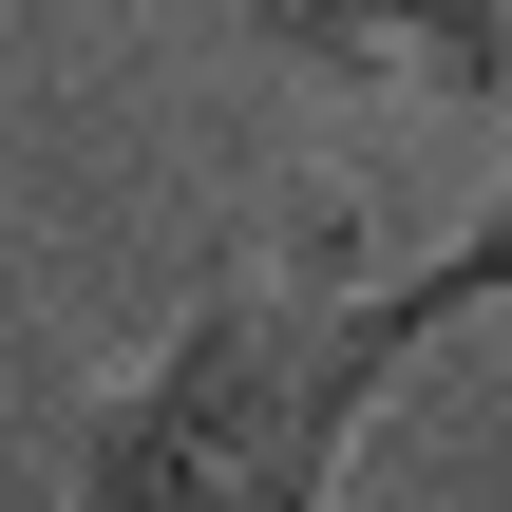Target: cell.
I'll use <instances>...</instances> for the list:
<instances>
[{
    "label": "cell",
    "mask_w": 512,
    "mask_h": 512,
    "mask_svg": "<svg viewBox=\"0 0 512 512\" xmlns=\"http://www.w3.org/2000/svg\"><path fill=\"white\" fill-rule=\"evenodd\" d=\"M418 380V342L342 285H266V266H228L190 323H171V361L133 380V399H95V437H76V475L57 494L95 512H323L342 494V456H361V418Z\"/></svg>",
    "instance_id": "6da1fadb"
},
{
    "label": "cell",
    "mask_w": 512,
    "mask_h": 512,
    "mask_svg": "<svg viewBox=\"0 0 512 512\" xmlns=\"http://www.w3.org/2000/svg\"><path fill=\"white\" fill-rule=\"evenodd\" d=\"M266 57L323 76H437V95H512V0H247Z\"/></svg>",
    "instance_id": "7a4b0ae2"
},
{
    "label": "cell",
    "mask_w": 512,
    "mask_h": 512,
    "mask_svg": "<svg viewBox=\"0 0 512 512\" xmlns=\"http://www.w3.org/2000/svg\"><path fill=\"white\" fill-rule=\"evenodd\" d=\"M361 304H380L399 342H437V323H475V304H512V190L475 209V228H456V247H437V266H399V285H361Z\"/></svg>",
    "instance_id": "3957f363"
}]
</instances>
